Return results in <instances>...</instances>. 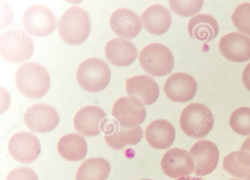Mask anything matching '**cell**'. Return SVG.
Masks as SVG:
<instances>
[{"label":"cell","mask_w":250,"mask_h":180,"mask_svg":"<svg viewBox=\"0 0 250 180\" xmlns=\"http://www.w3.org/2000/svg\"><path fill=\"white\" fill-rule=\"evenodd\" d=\"M57 150L65 160L76 162L85 158L88 147L82 136L77 133H69L60 139L57 144Z\"/></svg>","instance_id":"23"},{"label":"cell","mask_w":250,"mask_h":180,"mask_svg":"<svg viewBox=\"0 0 250 180\" xmlns=\"http://www.w3.org/2000/svg\"><path fill=\"white\" fill-rule=\"evenodd\" d=\"M112 115L119 124L125 128L138 126L145 121L146 116L145 106L140 101L124 96L114 104Z\"/></svg>","instance_id":"9"},{"label":"cell","mask_w":250,"mask_h":180,"mask_svg":"<svg viewBox=\"0 0 250 180\" xmlns=\"http://www.w3.org/2000/svg\"><path fill=\"white\" fill-rule=\"evenodd\" d=\"M219 49L227 59L235 62L250 60V37L241 33H229L220 39Z\"/></svg>","instance_id":"15"},{"label":"cell","mask_w":250,"mask_h":180,"mask_svg":"<svg viewBox=\"0 0 250 180\" xmlns=\"http://www.w3.org/2000/svg\"><path fill=\"white\" fill-rule=\"evenodd\" d=\"M59 35L66 43L77 45L84 42L91 31V21L87 12L79 6L67 10L60 19Z\"/></svg>","instance_id":"2"},{"label":"cell","mask_w":250,"mask_h":180,"mask_svg":"<svg viewBox=\"0 0 250 180\" xmlns=\"http://www.w3.org/2000/svg\"><path fill=\"white\" fill-rule=\"evenodd\" d=\"M170 7L175 14L185 17H191L201 9L203 0H169Z\"/></svg>","instance_id":"28"},{"label":"cell","mask_w":250,"mask_h":180,"mask_svg":"<svg viewBox=\"0 0 250 180\" xmlns=\"http://www.w3.org/2000/svg\"><path fill=\"white\" fill-rule=\"evenodd\" d=\"M110 25L117 36L127 39L136 37L142 28L138 16L126 8H120L112 13L110 18Z\"/></svg>","instance_id":"18"},{"label":"cell","mask_w":250,"mask_h":180,"mask_svg":"<svg viewBox=\"0 0 250 180\" xmlns=\"http://www.w3.org/2000/svg\"><path fill=\"white\" fill-rule=\"evenodd\" d=\"M194 163L193 173L197 176L211 174L217 167L219 152L213 142L202 140L196 142L189 151Z\"/></svg>","instance_id":"10"},{"label":"cell","mask_w":250,"mask_h":180,"mask_svg":"<svg viewBox=\"0 0 250 180\" xmlns=\"http://www.w3.org/2000/svg\"><path fill=\"white\" fill-rule=\"evenodd\" d=\"M163 90L170 100L185 103L194 97L197 90V83L194 77L188 73L176 72L167 78Z\"/></svg>","instance_id":"13"},{"label":"cell","mask_w":250,"mask_h":180,"mask_svg":"<svg viewBox=\"0 0 250 180\" xmlns=\"http://www.w3.org/2000/svg\"><path fill=\"white\" fill-rule=\"evenodd\" d=\"M105 54L111 64L119 67L130 65L138 55L136 46L132 42L120 38L112 39L106 43Z\"/></svg>","instance_id":"19"},{"label":"cell","mask_w":250,"mask_h":180,"mask_svg":"<svg viewBox=\"0 0 250 180\" xmlns=\"http://www.w3.org/2000/svg\"><path fill=\"white\" fill-rule=\"evenodd\" d=\"M76 78L84 90L96 92L104 90L109 84L111 71L103 59L91 57L83 60L78 66Z\"/></svg>","instance_id":"5"},{"label":"cell","mask_w":250,"mask_h":180,"mask_svg":"<svg viewBox=\"0 0 250 180\" xmlns=\"http://www.w3.org/2000/svg\"><path fill=\"white\" fill-rule=\"evenodd\" d=\"M34 50L32 39L20 26H12L0 36V54L6 61L23 62L31 57Z\"/></svg>","instance_id":"3"},{"label":"cell","mask_w":250,"mask_h":180,"mask_svg":"<svg viewBox=\"0 0 250 180\" xmlns=\"http://www.w3.org/2000/svg\"><path fill=\"white\" fill-rule=\"evenodd\" d=\"M8 149L16 161L28 163L39 157L41 147L39 139L35 135L27 132H19L10 139Z\"/></svg>","instance_id":"11"},{"label":"cell","mask_w":250,"mask_h":180,"mask_svg":"<svg viewBox=\"0 0 250 180\" xmlns=\"http://www.w3.org/2000/svg\"><path fill=\"white\" fill-rule=\"evenodd\" d=\"M111 170L109 162L101 157L84 161L77 171L75 180H106Z\"/></svg>","instance_id":"24"},{"label":"cell","mask_w":250,"mask_h":180,"mask_svg":"<svg viewBox=\"0 0 250 180\" xmlns=\"http://www.w3.org/2000/svg\"><path fill=\"white\" fill-rule=\"evenodd\" d=\"M23 120L32 131L44 133L56 128L59 122V115L52 106L40 103L31 106L25 111Z\"/></svg>","instance_id":"8"},{"label":"cell","mask_w":250,"mask_h":180,"mask_svg":"<svg viewBox=\"0 0 250 180\" xmlns=\"http://www.w3.org/2000/svg\"><path fill=\"white\" fill-rule=\"evenodd\" d=\"M163 172L168 177L178 179L188 177L193 173L194 163L187 150L173 148L167 150L161 161Z\"/></svg>","instance_id":"12"},{"label":"cell","mask_w":250,"mask_h":180,"mask_svg":"<svg viewBox=\"0 0 250 180\" xmlns=\"http://www.w3.org/2000/svg\"><path fill=\"white\" fill-rule=\"evenodd\" d=\"M176 180H204L200 178L197 177H186L184 178H181L177 179Z\"/></svg>","instance_id":"32"},{"label":"cell","mask_w":250,"mask_h":180,"mask_svg":"<svg viewBox=\"0 0 250 180\" xmlns=\"http://www.w3.org/2000/svg\"><path fill=\"white\" fill-rule=\"evenodd\" d=\"M229 124L236 133L250 135V108L242 107L234 110L230 116Z\"/></svg>","instance_id":"26"},{"label":"cell","mask_w":250,"mask_h":180,"mask_svg":"<svg viewBox=\"0 0 250 180\" xmlns=\"http://www.w3.org/2000/svg\"><path fill=\"white\" fill-rule=\"evenodd\" d=\"M223 167L234 177L250 180V165L238 156L237 151L232 152L225 157Z\"/></svg>","instance_id":"25"},{"label":"cell","mask_w":250,"mask_h":180,"mask_svg":"<svg viewBox=\"0 0 250 180\" xmlns=\"http://www.w3.org/2000/svg\"><path fill=\"white\" fill-rule=\"evenodd\" d=\"M125 87L129 97L140 101L145 106L153 104L159 96L157 82L148 75H136L127 79Z\"/></svg>","instance_id":"17"},{"label":"cell","mask_w":250,"mask_h":180,"mask_svg":"<svg viewBox=\"0 0 250 180\" xmlns=\"http://www.w3.org/2000/svg\"><path fill=\"white\" fill-rule=\"evenodd\" d=\"M148 144L158 149H166L173 144L176 136L173 126L165 119H157L151 122L145 132Z\"/></svg>","instance_id":"20"},{"label":"cell","mask_w":250,"mask_h":180,"mask_svg":"<svg viewBox=\"0 0 250 180\" xmlns=\"http://www.w3.org/2000/svg\"><path fill=\"white\" fill-rule=\"evenodd\" d=\"M105 121L102 128L105 135L104 140L107 144L116 150H121L127 145L138 144L143 136V130L138 126L133 128H125L119 123Z\"/></svg>","instance_id":"14"},{"label":"cell","mask_w":250,"mask_h":180,"mask_svg":"<svg viewBox=\"0 0 250 180\" xmlns=\"http://www.w3.org/2000/svg\"><path fill=\"white\" fill-rule=\"evenodd\" d=\"M242 78L245 87L250 91V62L247 65L244 69Z\"/></svg>","instance_id":"30"},{"label":"cell","mask_w":250,"mask_h":180,"mask_svg":"<svg viewBox=\"0 0 250 180\" xmlns=\"http://www.w3.org/2000/svg\"><path fill=\"white\" fill-rule=\"evenodd\" d=\"M141 18L146 30L156 36L166 33L171 24L169 11L161 4H156L148 7L144 11Z\"/></svg>","instance_id":"21"},{"label":"cell","mask_w":250,"mask_h":180,"mask_svg":"<svg viewBox=\"0 0 250 180\" xmlns=\"http://www.w3.org/2000/svg\"><path fill=\"white\" fill-rule=\"evenodd\" d=\"M139 63L144 70L154 76H162L169 74L174 64V56L166 46L158 43L145 47L139 56Z\"/></svg>","instance_id":"6"},{"label":"cell","mask_w":250,"mask_h":180,"mask_svg":"<svg viewBox=\"0 0 250 180\" xmlns=\"http://www.w3.org/2000/svg\"><path fill=\"white\" fill-rule=\"evenodd\" d=\"M106 115L100 107L88 106L81 108L75 114L73 123L76 130L87 137L99 135L106 119Z\"/></svg>","instance_id":"16"},{"label":"cell","mask_w":250,"mask_h":180,"mask_svg":"<svg viewBox=\"0 0 250 180\" xmlns=\"http://www.w3.org/2000/svg\"><path fill=\"white\" fill-rule=\"evenodd\" d=\"M229 180H241L237 179H230Z\"/></svg>","instance_id":"34"},{"label":"cell","mask_w":250,"mask_h":180,"mask_svg":"<svg viewBox=\"0 0 250 180\" xmlns=\"http://www.w3.org/2000/svg\"><path fill=\"white\" fill-rule=\"evenodd\" d=\"M179 123L186 135L195 139H201L211 130L214 125V116L206 106L193 103L183 110Z\"/></svg>","instance_id":"4"},{"label":"cell","mask_w":250,"mask_h":180,"mask_svg":"<svg viewBox=\"0 0 250 180\" xmlns=\"http://www.w3.org/2000/svg\"><path fill=\"white\" fill-rule=\"evenodd\" d=\"M231 20L241 33L250 36V2L237 6L231 15Z\"/></svg>","instance_id":"27"},{"label":"cell","mask_w":250,"mask_h":180,"mask_svg":"<svg viewBox=\"0 0 250 180\" xmlns=\"http://www.w3.org/2000/svg\"><path fill=\"white\" fill-rule=\"evenodd\" d=\"M22 19L27 32L38 37L49 36L57 26V19L51 10L40 4L34 5L28 8Z\"/></svg>","instance_id":"7"},{"label":"cell","mask_w":250,"mask_h":180,"mask_svg":"<svg viewBox=\"0 0 250 180\" xmlns=\"http://www.w3.org/2000/svg\"><path fill=\"white\" fill-rule=\"evenodd\" d=\"M5 180H39L34 171L27 167L17 168L11 171Z\"/></svg>","instance_id":"29"},{"label":"cell","mask_w":250,"mask_h":180,"mask_svg":"<svg viewBox=\"0 0 250 180\" xmlns=\"http://www.w3.org/2000/svg\"><path fill=\"white\" fill-rule=\"evenodd\" d=\"M239 150L250 157V136L245 140Z\"/></svg>","instance_id":"31"},{"label":"cell","mask_w":250,"mask_h":180,"mask_svg":"<svg viewBox=\"0 0 250 180\" xmlns=\"http://www.w3.org/2000/svg\"><path fill=\"white\" fill-rule=\"evenodd\" d=\"M15 82L17 88L24 95L30 98L38 99L48 91L50 78L43 66L38 63L27 62L17 69Z\"/></svg>","instance_id":"1"},{"label":"cell","mask_w":250,"mask_h":180,"mask_svg":"<svg viewBox=\"0 0 250 180\" xmlns=\"http://www.w3.org/2000/svg\"><path fill=\"white\" fill-rule=\"evenodd\" d=\"M188 30L192 38L201 43L212 40L219 31L216 20L212 16L205 14H199L191 18Z\"/></svg>","instance_id":"22"},{"label":"cell","mask_w":250,"mask_h":180,"mask_svg":"<svg viewBox=\"0 0 250 180\" xmlns=\"http://www.w3.org/2000/svg\"><path fill=\"white\" fill-rule=\"evenodd\" d=\"M140 180H153L149 179H141Z\"/></svg>","instance_id":"33"}]
</instances>
